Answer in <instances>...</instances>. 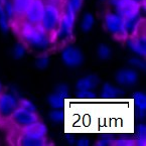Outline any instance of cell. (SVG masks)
<instances>
[{
	"instance_id": "ac0fdd59",
	"label": "cell",
	"mask_w": 146,
	"mask_h": 146,
	"mask_svg": "<svg viewBox=\"0 0 146 146\" xmlns=\"http://www.w3.org/2000/svg\"><path fill=\"white\" fill-rule=\"evenodd\" d=\"M136 138L134 139L135 141V145H145L146 141V129L145 125H139L138 129L135 130Z\"/></svg>"
},
{
	"instance_id": "2e32d148",
	"label": "cell",
	"mask_w": 146,
	"mask_h": 146,
	"mask_svg": "<svg viewBox=\"0 0 146 146\" xmlns=\"http://www.w3.org/2000/svg\"><path fill=\"white\" fill-rule=\"evenodd\" d=\"M32 1L33 0H11L13 8H14L15 17L21 18L22 19L24 13L27 10L28 6L31 4Z\"/></svg>"
},
{
	"instance_id": "cb8c5ba5",
	"label": "cell",
	"mask_w": 146,
	"mask_h": 146,
	"mask_svg": "<svg viewBox=\"0 0 146 146\" xmlns=\"http://www.w3.org/2000/svg\"><path fill=\"white\" fill-rule=\"evenodd\" d=\"M35 62H36L37 68H39V69H45L47 67V64H48V58H47L46 56H40L36 58Z\"/></svg>"
},
{
	"instance_id": "277c9868",
	"label": "cell",
	"mask_w": 146,
	"mask_h": 146,
	"mask_svg": "<svg viewBox=\"0 0 146 146\" xmlns=\"http://www.w3.org/2000/svg\"><path fill=\"white\" fill-rule=\"evenodd\" d=\"M76 13L73 9L66 4V7L62 11V16H60V24H58V31H56V37L60 39H68L72 36L73 33V28L76 21Z\"/></svg>"
},
{
	"instance_id": "4dcf8cb0",
	"label": "cell",
	"mask_w": 146,
	"mask_h": 146,
	"mask_svg": "<svg viewBox=\"0 0 146 146\" xmlns=\"http://www.w3.org/2000/svg\"><path fill=\"white\" fill-rule=\"evenodd\" d=\"M123 0H109V2H110V4H112V6L114 7H116L118 4H120L121 2H122Z\"/></svg>"
},
{
	"instance_id": "e0dca14e",
	"label": "cell",
	"mask_w": 146,
	"mask_h": 146,
	"mask_svg": "<svg viewBox=\"0 0 146 146\" xmlns=\"http://www.w3.org/2000/svg\"><path fill=\"white\" fill-rule=\"evenodd\" d=\"M133 103L136 107V112H138L140 117L145 116L146 111V97L143 93H135L133 97Z\"/></svg>"
},
{
	"instance_id": "d6a6232c",
	"label": "cell",
	"mask_w": 146,
	"mask_h": 146,
	"mask_svg": "<svg viewBox=\"0 0 146 146\" xmlns=\"http://www.w3.org/2000/svg\"><path fill=\"white\" fill-rule=\"evenodd\" d=\"M2 93H3V88H2V85L0 84V95L2 94Z\"/></svg>"
},
{
	"instance_id": "5bb4252c",
	"label": "cell",
	"mask_w": 146,
	"mask_h": 146,
	"mask_svg": "<svg viewBox=\"0 0 146 146\" xmlns=\"http://www.w3.org/2000/svg\"><path fill=\"white\" fill-rule=\"evenodd\" d=\"M124 93L118 88L114 87L113 85L106 83L103 86V98L107 100H116L119 98H122Z\"/></svg>"
},
{
	"instance_id": "7402d4cb",
	"label": "cell",
	"mask_w": 146,
	"mask_h": 146,
	"mask_svg": "<svg viewBox=\"0 0 146 146\" xmlns=\"http://www.w3.org/2000/svg\"><path fill=\"white\" fill-rule=\"evenodd\" d=\"M67 4L73 9V11L76 14H78L82 8L83 0H67Z\"/></svg>"
},
{
	"instance_id": "5b68a950",
	"label": "cell",
	"mask_w": 146,
	"mask_h": 146,
	"mask_svg": "<svg viewBox=\"0 0 146 146\" xmlns=\"http://www.w3.org/2000/svg\"><path fill=\"white\" fill-rule=\"evenodd\" d=\"M9 120L17 128L22 129L38 122L39 116L37 115L36 111H29V110L23 109L18 106L17 109L15 110L13 114L10 116Z\"/></svg>"
},
{
	"instance_id": "484cf974",
	"label": "cell",
	"mask_w": 146,
	"mask_h": 146,
	"mask_svg": "<svg viewBox=\"0 0 146 146\" xmlns=\"http://www.w3.org/2000/svg\"><path fill=\"white\" fill-rule=\"evenodd\" d=\"M13 54H14V56H16L17 58H23L24 54H25V46H24L23 44H17L16 46H15L14 50H13Z\"/></svg>"
},
{
	"instance_id": "1f68e13d",
	"label": "cell",
	"mask_w": 146,
	"mask_h": 146,
	"mask_svg": "<svg viewBox=\"0 0 146 146\" xmlns=\"http://www.w3.org/2000/svg\"><path fill=\"white\" fill-rule=\"evenodd\" d=\"M133 1H134V2H136V3H138V4L142 5V6L145 4V0H133Z\"/></svg>"
},
{
	"instance_id": "8fae6325",
	"label": "cell",
	"mask_w": 146,
	"mask_h": 146,
	"mask_svg": "<svg viewBox=\"0 0 146 146\" xmlns=\"http://www.w3.org/2000/svg\"><path fill=\"white\" fill-rule=\"evenodd\" d=\"M127 43H128L130 50L134 52V54H138L141 58H145L146 54V39L145 35H137L134 33L131 35V37H129L126 39Z\"/></svg>"
},
{
	"instance_id": "3957f363",
	"label": "cell",
	"mask_w": 146,
	"mask_h": 146,
	"mask_svg": "<svg viewBox=\"0 0 146 146\" xmlns=\"http://www.w3.org/2000/svg\"><path fill=\"white\" fill-rule=\"evenodd\" d=\"M104 25L108 32L115 36L118 40L124 41L129 35L125 28V20L117 13L108 12L104 16Z\"/></svg>"
},
{
	"instance_id": "7c38bea8",
	"label": "cell",
	"mask_w": 146,
	"mask_h": 146,
	"mask_svg": "<svg viewBox=\"0 0 146 146\" xmlns=\"http://www.w3.org/2000/svg\"><path fill=\"white\" fill-rule=\"evenodd\" d=\"M139 76L138 73L133 69H124L117 73L116 81L120 86L130 87L137 83Z\"/></svg>"
},
{
	"instance_id": "9a60e30c",
	"label": "cell",
	"mask_w": 146,
	"mask_h": 146,
	"mask_svg": "<svg viewBox=\"0 0 146 146\" xmlns=\"http://www.w3.org/2000/svg\"><path fill=\"white\" fill-rule=\"evenodd\" d=\"M69 96H64L62 93L56 92L48 97V103L52 109H62L67 105V99Z\"/></svg>"
},
{
	"instance_id": "4316f807",
	"label": "cell",
	"mask_w": 146,
	"mask_h": 146,
	"mask_svg": "<svg viewBox=\"0 0 146 146\" xmlns=\"http://www.w3.org/2000/svg\"><path fill=\"white\" fill-rule=\"evenodd\" d=\"M18 106L23 108V109L29 110V111H36L35 105H33L30 101H28V100H21V101H19V105Z\"/></svg>"
},
{
	"instance_id": "d6986e66",
	"label": "cell",
	"mask_w": 146,
	"mask_h": 146,
	"mask_svg": "<svg viewBox=\"0 0 146 146\" xmlns=\"http://www.w3.org/2000/svg\"><path fill=\"white\" fill-rule=\"evenodd\" d=\"M94 25V17L91 13H86L84 15V17L82 18V23H81V26H82V29L84 31H89L91 28Z\"/></svg>"
},
{
	"instance_id": "83f0119b",
	"label": "cell",
	"mask_w": 146,
	"mask_h": 146,
	"mask_svg": "<svg viewBox=\"0 0 146 146\" xmlns=\"http://www.w3.org/2000/svg\"><path fill=\"white\" fill-rule=\"evenodd\" d=\"M129 62H130V64H132L135 69H143V70L145 69V64H144V62L137 58H131V60H129Z\"/></svg>"
},
{
	"instance_id": "44dd1931",
	"label": "cell",
	"mask_w": 146,
	"mask_h": 146,
	"mask_svg": "<svg viewBox=\"0 0 146 146\" xmlns=\"http://www.w3.org/2000/svg\"><path fill=\"white\" fill-rule=\"evenodd\" d=\"M0 26L4 31L8 28V17L3 8L2 0H0Z\"/></svg>"
},
{
	"instance_id": "d4e9b609",
	"label": "cell",
	"mask_w": 146,
	"mask_h": 146,
	"mask_svg": "<svg viewBox=\"0 0 146 146\" xmlns=\"http://www.w3.org/2000/svg\"><path fill=\"white\" fill-rule=\"evenodd\" d=\"M113 144L118 146H130V145H135V141L131 139H127V138H121V139L114 141Z\"/></svg>"
},
{
	"instance_id": "f546056e",
	"label": "cell",
	"mask_w": 146,
	"mask_h": 146,
	"mask_svg": "<svg viewBox=\"0 0 146 146\" xmlns=\"http://www.w3.org/2000/svg\"><path fill=\"white\" fill-rule=\"evenodd\" d=\"M78 145H80V146H87V145H89V140H87V139L79 140V141H78Z\"/></svg>"
},
{
	"instance_id": "f1b7e54d",
	"label": "cell",
	"mask_w": 146,
	"mask_h": 146,
	"mask_svg": "<svg viewBox=\"0 0 146 146\" xmlns=\"http://www.w3.org/2000/svg\"><path fill=\"white\" fill-rule=\"evenodd\" d=\"M113 140L111 138H107V137H104L103 139L99 140V141L97 142V145L99 146H106V145H112L113 144Z\"/></svg>"
},
{
	"instance_id": "52a82bcc",
	"label": "cell",
	"mask_w": 146,
	"mask_h": 146,
	"mask_svg": "<svg viewBox=\"0 0 146 146\" xmlns=\"http://www.w3.org/2000/svg\"><path fill=\"white\" fill-rule=\"evenodd\" d=\"M19 102L16 98L8 93H2L0 95V118L3 120L9 119L13 112L18 108Z\"/></svg>"
},
{
	"instance_id": "ffe728a7",
	"label": "cell",
	"mask_w": 146,
	"mask_h": 146,
	"mask_svg": "<svg viewBox=\"0 0 146 146\" xmlns=\"http://www.w3.org/2000/svg\"><path fill=\"white\" fill-rule=\"evenodd\" d=\"M98 56H99L101 60H109L111 58V50L109 48L107 44H101L98 47Z\"/></svg>"
},
{
	"instance_id": "7a4b0ae2",
	"label": "cell",
	"mask_w": 146,
	"mask_h": 146,
	"mask_svg": "<svg viewBox=\"0 0 146 146\" xmlns=\"http://www.w3.org/2000/svg\"><path fill=\"white\" fill-rule=\"evenodd\" d=\"M62 9L54 1H48L44 3L42 16L40 20V27L47 33L50 37L56 36L58 31V24H60V16H62Z\"/></svg>"
},
{
	"instance_id": "8992f818",
	"label": "cell",
	"mask_w": 146,
	"mask_h": 146,
	"mask_svg": "<svg viewBox=\"0 0 146 146\" xmlns=\"http://www.w3.org/2000/svg\"><path fill=\"white\" fill-rule=\"evenodd\" d=\"M141 7L142 5L134 2L133 0H123L120 4L115 7V10L124 20H129L139 16Z\"/></svg>"
},
{
	"instance_id": "4fadbf2b",
	"label": "cell",
	"mask_w": 146,
	"mask_h": 146,
	"mask_svg": "<svg viewBox=\"0 0 146 146\" xmlns=\"http://www.w3.org/2000/svg\"><path fill=\"white\" fill-rule=\"evenodd\" d=\"M99 85V78L96 75H88L80 79L77 83V89L79 91H92Z\"/></svg>"
},
{
	"instance_id": "9c48e42d",
	"label": "cell",
	"mask_w": 146,
	"mask_h": 146,
	"mask_svg": "<svg viewBox=\"0 0 146 146\" xmlns=\"http://www.w3.org/2000/svg\"><path fill=\"white\" fill-rule=\"evenodd\" d=\"M17 143L22 146H44L47 144L46 136L35 132L21 131L17 139Z\"/></svg>"
},
{
	"instance_id": "30bf717a",
	"label": "cell",
	"mask_w": 146,
	"mask_h": 146,
	"mask_svg": "<svg viewBox=\"0 0 146 146\" xmlns=\"http://www.w3.org/2000/svg\"><path fill=\"white\" fill-rule=\"evenodd\" d=\"M62 58L67 66L72 68L78 67L83 62L84 56L82 52L75 46H68L62 52Z\"/></svg>"
},
{
	"instance_id": "603a6c76",
	"label": "cell",
	"mask_w": 146,
	"mask_h": 146,
	"mask_svg": "<svg viewBox=\"0 0 146 146\" xmlns=\"http://www.w3.org/2000/svg\"><path fill=\"white\" fill-rule=\"evenodd\" d=\"M66 116L64 111H58L56 109V111H52L50 113V118L52 119L54 122H62L64 121V118Z\"/></svg>"
},
{
	"instance_id": "ba28073f",
	"label": "cell",
	"mask_w": 146,
	"mask_h": 146,
	"mask_svg": "<svg viewBox=\"0 0 146 146\" xmlns=\"http://www.w3.org/2000/svg\"><path fill=\"white\" fill-rule=\"evenodd\" d=\"M43 7H44V1L43 0H33L31 4L28 6L27 10L24 13L22 19L28 23L39 25L42 16Z\"/></svg>"
},
{
	"instance_id": "6da1fadb",
	"label": "cell",
	"mask_w": 146,
	"mask_h": 146,
	"mask_svg": "<svg viewBox=\"0 0 146 146\" xmlns=\"http://www.w3.org/2000/svg\"><path fill=\"white\" fill-rule=\"evenodd\" d=\"M18 33L26 44L36 48L45 47L50 42V36L40 25H35L24 20L18 26Z\"/></svg>"
}]
</instances>
